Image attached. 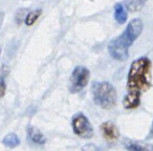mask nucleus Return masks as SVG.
Segmentation results:
<instances>
[{"mask_svg":"<svg viewBox=\"0 0 153 151\" xmlns=\"http://www.w3.org/2000/svg\"><path fill=\"white\" fill-rule=\"evenodd\" d=\"M152 62L149 58L140 57L131 63L127 77V92L123 99L125 109L132 110L140 105L144 92L151 87Z\"/></svg>","mask_w":153,"mask_h":151,"instance_id":"f257e3e1","label":"nucleus"},{"mask_svg":"<svg viewBox=\"0 0 153 151\" xmlns=\"http://www.w3.org/2000/svg\"><path fill=\"white\" fill-rule=\"evenodd\" d=\"M143 28H144V24L140 19L131 20L123 34L109 42V55L113 59L119 61H124L127 59L129 56V47L142 34Z\"/></svg>","mask_w":153,"mask_h":151,"instance_id":"f03ea898","label":"nucleus"},{"mask_svg":"<svg viewBox=\"0 0 153 151\" xmlns=\"http://www.w3.org/2000/svg\"><path fill=\"white\" fill-rule=\"evenodd\" d=\"M91 94L94 104L103 109L109 110L117 104V90L109 82H94L91 86Z\"/></svg>","mask_w":153,"mask_h":151,"instance_id":"7ed1b4c3","label":"nucleus"},{"mask_svg":"<svg viewBox=\"0 0 153 151\" xmlns=\"http://www.w3.org/2000/svg\"><path fill=\"white\" fill-rule=\"evenodd\" d=\"M90 79V71L84 66H76L74 68L69 79V91L78 94L87 86Z\"/></svg>","mask_w":153,"mask_h":151,"instance_id":"20e7f679","label":"nucleus"},{"mask_svg":"<svg viewBox=\"0 0 153 151\" xmlns=\"http://www.w3.org/2000/svg\"><path fill=\"white\" fill-rule=\"evenodd\" d=\"M71 128L76 136L82 138H91L94 136V128L88 118L84 113L78 112L71 119Z\"/></svg>","mask_w":153,"mask_h":151,"instance_id":"39448f33","label":"nucleus"},{"mask_svg":"<svg viewBox=\"0 0 153 151\" xmlns=\"http://www.w3.org/2000/svg\"><path fill=\"white\" fill-rule=\"evenodd\" d=\"M100 130L103 138L108 142H117L121 135L117 126L111 121H106L101 124Z\"/></svg>","mask_w":153,"mask_h":151,"instance_id":"423d86ee","label":"nucleus"},{"mask_svg":"<svg viewBox=\"0 0 153 151\" xmlns=\"http://www.w3.org/2000/svg\"><path fill=\"white\" fill-rule=\"evenodd\" d=\"M127 151H153V145L134 140H126L123 143Z\"/></svg>","mask_w":153,"mask_h":151,"instance_id":"0eeeda50","label":"nucleus"},{"mask_svg":"<svg viewBox=\"0 0 153 151\" xmlns=\"http://www.w3.org/2000/svg\"><path fill=\"white\" fill-rule=\"evenodd\" d=\"M27 135L30 138V140L32 141L35 144H39V145H43L46 142V138L43 135V133L36 127H33L30 126L27 128Z\"/></svg>","mask_w":153,"mask_h":151,"instance_id":"6e6552de","label":"nucleus"},{"mask_svg":"<svg viewBox=\"0 0 153 151\" xmlns=\"http://www.w3.org/2000/svg\"><path fill=\"white\" fill-rule=\"evenodd\" d=\"M113 16H114L115 21L119 24H124L126 23L128 18V14L127 11H126L125 7H124L122 3H117L114 5V13H113Z\"/></svg>","mask_w":153,"mask_h":151,"instance_id":"1a4fd4ad","label":"nucleus"},{"mask_svg":"<svg viewBox=\"0 0 153 151\" xmlns=\"http://www.w3.org/2000/svg\"><path fill=\"white\" fill-rule=\"evenodd\" d=\"M2 143L5 145V146L10 147V148H15V147H17L18 145L20 144V140H19V138H18L17 134L10 133L3 138Z\"/></svg>","mask_w":153,"mask_h":151,"instance_id":"9d476101","label":"nucleus"},{"mask_svg":"<svg viewBox=\"0 0 153 151\" xmlns=\"http://www.w3.org/2000/svg\"><path fill=\"white\" fill-rule=\"evenodd\" d=\"M42 14V11L41 10H35V11H32L30 13H27L25 15V19H24V22L27 26H32L33 24H35V22L39 19V17Z\"/></svg>","mask_w":153,"mask_h":151,"instance_id":"9b49d317","label":"nucleus"},{"mask_svg":"<svg viewBox=\"0 0 153 151\" xmlns=\"http://www.w3.org/2000/svg\"><path fill=\"white\" fill-rule=\"evenodd\" d=\"M146 2L147 0H126V5H127L129 11L136 12L140 11Z\"/></svg>","mask_w":153,"mask_h":151,"instance_id":"f8f14e48","label":"nucleus"},{"mask_svg":"<svg viewBox=\"0 0 153 151\" xmlns=\"http://www.w3.org/2000/svg\"><path fill=\"white\" fill-rule=\"evenodd\" d=\"M5 90H7V85H5V81L2 77L0 78V99L2 98L5 94Z\"/></svg>","mask_w":153,"mask_h":151,"instance_id":"ddd939ff","label":"nucleus"},{"mask_svg":"<svg viewBox=\"0 0 153 151\" xmlns=\"http://www.w3.org/2000/svg\"><path fill=\"white\" fill-rule=\"evenodd\" d=\"M82 151H99V148L92 144H87L82 148Z\"/></svg>","mask_w":153,"mask_h":151,"instance_id":"4468645a","label":"nucleus"},{"mask_svg":"<svg viewBox=\"0 0 153 151\" xmlns=\"http://www.w3.org/2000/svg\"><path fill=\"white\" fill-rule=\"evenodd\" d=\"M147 138H153V122H152V126H151L150 132H149V135Z\"/></svg>","mask_w":153,"mask_h":151,"instance_id":"2eb2a0df","label":"nucleus"}]
</instances>
